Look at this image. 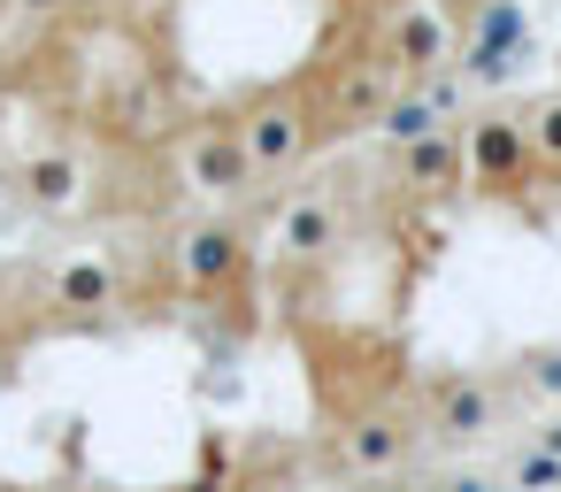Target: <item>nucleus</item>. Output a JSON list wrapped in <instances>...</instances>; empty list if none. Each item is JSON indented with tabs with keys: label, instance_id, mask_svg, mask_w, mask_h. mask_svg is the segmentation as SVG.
Wrapping results in <instances>:
<instances>
[{
	"label": "nucleus",
	"instance_id": "f257e3e1",
	"mask_svg": "<svg viewBox=\"0 0 561 492\" xmlns=\"http://www.w3.org/2000/svg\"><path fill=\"white\" fill-rule=\"evenodd\" d=\"M392 93H400V78L377 62V47H354V55H339V62H323V70H308V108H316V147H339V139H354V131H369V124H385V108H392Z\"/></svg>",
	"mask_w": 561,
	"mask_h": 492
},
{
	"label": "nucleus",
	"instance_id": "f03ea898",
	"mask_svg": "<svg viewBox=\"0 0 561 492\" xmlns=\"http://www.w3.org/2000/svg\"><path fill=\"white\" fill-rule=\"evenodd\" d=\"M231 124H239V139H247L254 185H262V178H285V170H300V162H308V147H316L308 70H300V78H285V85H262V93H247V108H239Z\"/></svg>",
	"mask_w": 561,
	"mask_h": 492
},
{
	"label": "nucleus",
	"instance_id": "7ed1b4c3",
	"mask_svg": "<svg viewBox=\"0 0 561 492\" xmlns=\"http://www.w3.org/2000/svg\"><path fill=\"white\" fill-rule=\"evenodd\" d=\"M170 170H178L185 193H208V201H239V193H254V162H247V139H239L231 116H193V124H178V139H170Z\"/></svg>",
	"mask_w": 561,
	"mask_h": 492
},
{
	"label": "nucleus",
	"instance_id": "20e7f679",
	"mask_svg": "<svg viewBox=\"0 0 561 492\" xmlns=\"http://www.w3.org/2000/svg\"><path fill=\"white\" fill-rule=\"evenodd\" d=\"M415 423H423V438H446V446L492 438L500 431V385L484 369H431L415 385Z\"/></svg>",
	"mask_w": 561,
	"mask_h": 492
},
{
	"label": "nucleus",
	"instance_id": "39448f33",
	"mask_svg": "<svg viewBox=\"0 0 561 492\" xmlns=\"http://www.w3.org/2000/svg\"><path fill=\"white\" fill-rule=\"evenodd\" d=\"M415 446H423V423H415V408L408 400H369V408H354L346 423H339V469L346 477H392V469H408L415 461Z\"/></svg>",
	"mask_w": 561,
	"mask_h": 492
},
{
	"label": "nucleus",
	"instance_id": "423d86ee",
	"mask_svg": "<svg viewBox=\"0 0 561 492\" xmlns=\"http://www.w3.org/2000/svg\"><path fill=\"white\" fill-rule=\"evenodd\" d=\"M369 47H377V62H385L400 85H423V78H438V70L461 55V24L438 16V9H392Z\"/></svg>",
	"mask_w": 561,
	"mask_h": 492
},
{
	"label": "nucleus",
	"instance_id": "0eeeda50",
	"mask_svg": "<svg viewBox=\"0 0 561 492\" xmlns=\"http://www.w3.org/2000/svg\"><path fill=\"white\" fill-rule=\"evenodd\" d=\"M461 147H469V193H484V201H530L538 155L523 139V116H477L461 131Z\"/></svg>",
	"mask_w": 561,
	"mask_h": 492
},
{
	"label": "nucleus",
	"instance_id": "6e6552de",
	"mask_svg": "<svg viewBox=\"0 0 561 492\" xmlns=\"http://www.w3.org/2000/svg\"><path fill=\"white\" fill-rule=\"evenodd\" d=\"M170 262H178V285H185L193 300H224V293L247 285V262H254V254H247V231H239V224L208 216V224H185V231H178Z\"/></svg>",
	"mask_w": 561,
	"mask_h": 492
},
{
	"label": "nucleus",
	"instance_id": "1a4fd4ad",
	"mask_svg": "<svg viewBox=\"0 0 561 492\" xmlns=\"http://www.w3.org/2000/svg\"><path fill=\"white\" fill-rule=\"evenodd\" d=\"M400 185H408L415 201H454V193H469V147H461V131L431 124V131L400 139Z\"/></svg>",
	"mask_w": 561,
	"mask_h": 492
},
{
	"label": "nucleus",
	"instance_id": "9d476101",
	"mask_svg": "<svg viewBox=\"0 0 561 492\" xmlns=\"http://www.w3.org/2000/svg\"><path fill=\"white\" fill-rule=\"evenodd\" d=\"M9 185H16V201L24 208H39V216H70V208H85V162L70 155V147H39V155H24L16 170H9Z\"/></svg>",
	"mask_w": 561,
	"mask_h": 492
},
{
	"label": "nucleus",
	"instance_id": "9b49d317",
	"mask_svg": "<svg viewBox=\"0 0 561 492\" xmlns=\"http://www.w3.org/2000/svg\"><path fill=\"white\" fill-rule=\"evenodd\" d=\"M339 231H346L339 193H300V201L285 208V224H277V247H285L293 262H323V254L339 247Z\"/></svg>",
	"mask_w": 561,
	"mask_h": 492
},
{
	"label": "nucleus",
	"instance_id": "f8f14e48",
	"mask_svg": "<svg viewBox=\"0 0 561 492\" xmlns=\"http://www.w3.org/2000/svg\"><path fill=\"white\" fill-rule=\"evenodd\" d=\"M116 300H124V285L108 262H62L47 277V308H62V316H108Z\"/></svg>",
	"mask_w": 561,
	"mask_h": 492
},
{
	"label": "nucleus",
	"instance_id": "ddd939ff",
	"mask_svg": "<svg viewBox=\"0 0 561 492\" xmlns=\"http://www.w3.org/2000/svg\"><path fill=\"white\" fill-rule=\"evenodd\" d=\"M477 32H469V47L454 55V62H469L477 78H492L507 55H515V39H523V16H515V0H484V9L469 16Z\"/></svg>",
	"mask_w": 561,
	"mask_h": 492
},
{
	"label": "nucleus",
	"instance_id": "4468645a",
	"mask_svg": "<svg viewBox=\"0 0 561 492\" xmlns=\"http://www.w3.org/2000/svg\"><path fill=\"white\" fill-rule=\"evenodd\" d=\"M523 139L538 155V178H561V93H538L523 108Z\"/></svg>",
	"mask_w": 561,
	"mask_h": 492
},
{
	"label": "nucleus",
	"instance_id": "2eb2a0df",
	"mask_svg": "<svg viewBox=\"0 0 561 492\" xmlns=\"http://www.w3.org/2000/svg\"><path fill=\"white\" fill-rule=\"evenodd\" d=\"M515 392H538V400H553L561 392V346H530L523 362H515V377H507Z\"/></svg>",
	"mask_w": 561,
	"mask_h": 492
},
{
	"label": "nucleus",
	"instance_id": "dca6fc26",
	"mask_svg": "<svg viewBox=\"0 0 561 492\" xmlns=\"http://www.w3.org/2000/svg\"><path fill=\"white\" fill-rule=\"evenodd\" d=\"M415 492H507V484L484 477V469H446V477H431V484H415Z\"/></svg>",
	"mask_w": 561,
	"mask_h": 492
},
{
	"label": "nucleus",
	"instance_id": "f3484780",
	"mask_svg": "<svg viewBox=\"0 0 561 492\" xmlns=\"http://www.w3.org/2000/svg\"><path fill=\"white\" fill-rule=\"evenodd\" d=\"M78 0H9V16H24V24H47V16H70Z\"/></svg>",
	"mask_w": 561,
	"mask_h": 492
},
{
	"label": "nucleus",
	"instance_id": "a211bd4d",
	"mask_svg": "<svg viewBox=\"0 0 561 492\" xmlns=\"http://www.w3.org/2000/svg\"><path fill=\"white\" fill-rule=\"evenodd\" d=\"M538 446H546V454H561V415H553V423L538 431Z\"/></svg>",
	"mask_w": 561,
	"mask_h": 492
},
{
	"label": "nucleus",
	"instance_id": "6ab92c4d",
	"mask_svg": "<svg viewBox=\"0 0 561 492\" xmlns=\"http://www.w3.org/2000/svg\"><path fill=\"white\" fill-rule=\"evenodd\" d=\"M9 201H16V185H9V170H0V216H9Z\"/></svg>",
	"mask_w": 561,
	"mask_h": 492
},
{
	"label": "nucleus",
	"instance_id": "aec40b11",
	"mask_svg": "<svg viewBox=\"0 0 561 492\" xmlns=\"http://www.w3.org/2000/svg\"><path fill=\"white\" fill-rule=\"evenodd\" d=\"M477 9H484V0H477Z\"/></svg>",
	"mask_w": 561,
	"mask_h": 492
}]
</instances>
